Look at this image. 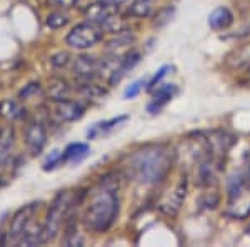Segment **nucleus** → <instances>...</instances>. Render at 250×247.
I'll list each match as a JSON object with an SVG mask.
<instances>
[{
    "instance_id": "5",
    "label": "nucleus",
    "mask_w": 250,
    "mask_h": 247,
    "mask_svg": "<svg viewBox=\"0 0 250 247\" xmlns=\"http://www.w3.org/2000/svg\"><path fill=\"white\" fill-rule=\"evenodd\" d=\"M40 202H30V204L20 207L17 212L12 216L9 230L5 232V244H19L20 237H22L23 230L27 229V225L34 221V216L37 214Z\"/></svg>"
},
{
    "instance_id": "20",
    "label": "nucleus",
    "mask_w": 250,
    "mask_h": 247,
    "mask_svg": "<svg viewBox=\"0 0 250 247\" xmlns=\"http://www.w3.org/2000/svg\"><path fill=\"white\" fill-rule=\"evenodd\" d=\"M68 23V15L63 14V12H52V14H48L47 17V25L50 27V29H62V27H65Z\"/></svg>"
},
{
    "instance_id": "23",
    "label": "nucleus",
    "mask_w": 250,
    "mask_h": 247,
    "mask_svg": "<svg viewBox=\"0 0 250 247\" xmlns=\"http://www.w3.org/2000/svg\"><path fill=\"white\" fill-rule=\"evenodd\" d=\"M37 94H40V84L32 82V84H29V86L23 87V90H20L19 97L20 99H30V97H34Z\"/></svg>"
},
{
    "instance_id": "2",
    "label": "nucleus",
    "mask_w": 250,
    "mask_h": 247,
    "mask_svg": "<svg viewBox=\"0 0 250 247\" xmlns=\"http://www.w3.org/2000/svg\"><path fill=\"white\" fill-rule=\"evenodd\" d=\"M117 214H119V201H117L115 190L102 189L94 194L92 201L88 202L83 212V227L92 232H105L114 225Z\"/></svg>"
},
{
    "instance_id": "24",
    "label": "nucleus",
    "mask_w": 250,
    "mask_h": 247,
    "mask_svg": "<svg viewBox=\"0 0 250 247\" xmlns=\"http://www.w3.org/2000/svg\"><path fill=\"white\" fill-rule=\"evenodd\" d=\"M50 62L59 68L67 67L68 64H70V55H68L67 52H59V54H55L54 57L50 59Z\"/></svg>"
},
{
    "instance_id": "6",
    "label": "nucleus",
    "mask_w": 250,
    "mask_h": 247,
    "mask_svg": "<svg viewBox=\"0 0 250 247\" xmlns=\"http://www.w3.org/2000/svg\"><path fill=\"white\" fill-rule=\"evenodd\" d=\"M50 107H52V115L59 120V122H74L79 120L80 117L85 112L82 102L79 100H70L67 99H55L50 100Z\"/></svg>"
},
{
    "instance_id": "13",
    "label": "nucleus",
    "mask_w": 250,
    "mask_h": 247,
    "mask_svg": "<svg viewBox=\"0 0 250 247\" xmlns=\"http://www.w3.org/2000/svg\"><path fill=\"white\" fill-rule=\"evenodd\" d=\"M19 244L22 246H40L45 244V237H43V224L40 225L37 222L32 221L27 229L23 230L22 237H20Z\"/></svg>"
},
{
    "instance_id": "18",
    "label": "nucleus",
    "mask_w": 250,
    "mask_h": 247,
    "mask_svg": "<svg viewBox=\"0 0 250 247\" xmlns=\"http://www.w3.org/2000/svg\"><path fill=\"white\" fill-rule=\"evenodd\" d=\"M75 90H77L80 95L85 97V99H92V100L102 99V97L107 94L105 89L97 86V84L92 82V80H82V82H80L79 86L75 87Z\"/></svg>"
},
{
    "instance_id": "1",
    "label": "nucleus",
    "mask_w": 250,
    "mask_h": 247,
    "mask_svg": "<svg viewBox=\"0 0 250 247\" xmlns=\"http://www.w3.org/2000/svg\"><path fill=\"white\" fill-rule=\"evenodd\" d=\"M170 152L164 147H145L132 154L127 162L128 176L145 185L157 184L170 171Z\"/></svg>"
},
{
    "instance_id": "15",
    "label": "nucleus",
    "mask_w": 250,
    "mask_h": 247,
    "mask_svg": "<svg viewBox=\"0 0 250 247\" xmlns=\"http://www.w3.org/2000/svg\"><path fill=\"white\" fill-rule=\"evenodd\" d=\"M90 152V147L85 142H72L62 152V162H80Z\"/></svg>"
},
{
    "instance_id": "8",
    "label": "nucleus",
    "mask_w": 250,
    "mask_h": 247,
    "mask_svg": "<svg viewBox=\"0 0 250 247\" xmlns=\"http://www.w3.org/2000/svg\"><path fill=\"white\" fill-rule=\"evenodd\" d=\"M15 151V131L12 125L0 129V174L9 171L14 164Z\"/></svg>"
},
{
    "instance_id": "17",
    "label": "nucleus",
    "mask_w": 250,
    "mask_h": 247,
    "mask_svg": "<svg viewBox=\"0 0 250 247\" xmlns=\"http://www.w3.org/2000/svg\"><path fill=\"white\" fill-rule=\"evenodd\" d=\"M25 115V109H22L15 100H2L0 102V117L7 120H17Z\"/></svg>"
},
{
    "instance_id": "14",
    "label": "nucleus",
    "mask_w": 250,
    "mask_h": 247,
    "mask_svg": "<svg viewBox=\"0 0 250 247\" xmlns=\"http://www.w3.org/2000/svg\"><path fill=\"white\" fill-rule=\"evenodd\" d=\"M232 22H233V15L227 7H217V9L208 15V25H210L213 30L227 29Z\"/></svg>"
},
{
    "instance_id": "10",
    "label": "nucleus",
    "mask_w": 250,
    "mask_h": 247,
    "mask_svg": "<svg viewBox=\"0 0 250 247\" xmlns=\"http://www.w3.org/2000/svg\"><path fill=\"white\" fill-rule=\"evenodd\" d=\"M72 70L80 80H92L94 77L99 75V59L80 55L72 64Z\"/></svg>"
},
{
    "instance_id": "19",
    "label": "nucleus",
    "mask_w": 250,
    "mask_h": 247,
    "mask_svg": "<svg viewBox=\"0 0 250 247\" xmlns=\"http://www.w3.org/2000/svg\"><path fill=\"white\" fill-rule=\"evenodd\" d=\"M152 12V3L150 0H134L128 5V15L135 19H144L148 17Z\"/></svg>"
},
{
    "instance_id": "12",
    "label": "nucleus",
    "mask_w": 250,
    "mask_h": 247,
    "mask_svg": "<svg viewBox=\"0 0 250 247\" xmlns=\"http://www.w3.org/2000/svg\"><path fill=\"white\" fill-rule=\"evenodd\" d=\"M127 119H128V115H117V117H112V119H108V120H100V122L94 124L87 131V139L94 140V139H97V137L102 135V134L110 132L112 129H115L117 125L125 122Z\"/></svg>"
},
{
    "instance_id": "22",
    "label": "nucleus",
    "mask_w": 250,
    "mask_h": 247,
    "mask_svg": "<svg viewBox=\"0 0 250 247\" xmlns=\"http://www.w3.org/2000/svg\"><path fill=\"white\" fill-rule=\"evenodd\" d=\"M60 164H62V152L54 151L52 156L45 160V164H43V171H52V169H55Z\"/></svg>"
},
{
    "instance_id": "16",
    "label": "nucleus",
    "mask_w": 250,
    "mask_h": 247,
    "mask_svg": "<svg viewBox=\"0 0 250 247\" xmlns=\"http://www.w3.org/2000/svg\"><path fill=\"white\" fill-rule=\"evenodd\" d=\"M47 89H48V97H50V100L67 99L72 92L70 84H68L65 79H62V77H52V79L48 80Z\"/></svg>"
},
{
    "instance_id": "4",
    "label": "nucleus",
    "mask_w": 250,
    "mask_h": 247,
    "mask_svg": "<svg viewBox=\"0 0 250 247\" xmlns=\"http://www.w3.org/2000/svg\"><path fill=\"white\" fill-rule=\"evenodd\" d=\"M104 39V30L100 25L94 22H82L77 23L65 37V44L77 50H87V48L95 47L100 40Z\"/></svg>"
},
{
    "instance_id": "25",
    "label": "nucleus",
    "mask_w": 250,
    "mask_h": 247,
    "mask_svg": "<svg viewBox=\"0 0 250 247\" xmlns=\"http://www.w3.org/2000/svg\"><path fill=\"white\" fill-rule=\"evenodd\" d=\"M167 70H168V66H164V67L160 68V70L154 75V79L148 80V84H147V86H148V90H154V89H155L157 86H159L160 80H162L164 77L167 75Z\"/></svg>"
},
{
    "instance_id": "7",
    "label": "nucleus",
    "mask_w": 250,
    "mask_h": 247,
    "mask_svg": "<svg viewBox=\"0 0 250 247\" xmlns=\"http://www.w3.org/2000/svg\"><path fill=\"white\" fill-rule=\"evenodd\" d=\"M23 140H25V147L27 152L30 156H39L42 154L43 147L47 144V131L45 125L34 120V122H29L23 131Z\"/></svg>"
},
{
    "instance_id": "11",
    "label": "nucleus",
    "mask_w": 250,
    "mask_h": 247,
    "mask_svg": "<svg viewBox=\"0 0 250 247\" xmlns=\"http://www.w3.org/2000/svg\"><path fill=\"white\" fill-rule=\"evenodd\" d=\"M175 94H177V87L173 86V84H164V86L157 89L154 92V95H152V102L148 104V107H147L148 112H152V114L159 112L165 104L170 102Z\"/></svg>"
},
{
    "instance_id": "3",
    "label": "nucleus",
    "mask_w": 250,
    "mask_h": 247,
    "mask_svg": "<svg viewBox=\"0 0 250 247\" xmlns=\"http://www.w3.org/2000/svg\"><path fill=\"white\" fill-rule=\"evenodd\" d=\"M72 207V196L68 194V190H60L57 196L54 197V201L50 202L47 210V217L43 222V237L45 242L54 241L59 236L62 224L68 216Z\"/></svg>"
},
{
    "instance_id": "9",
    "label": "nucleus",
    "mask_w": 250,
    "mask_h": 247,
    "mask_svg": "<svg viewBox=\"0 0 250 247\" xmlns=\"http://www.w3.org/2000/svg\"><path fill=\"white\" fill-rule=\"evenodd\" d=\"M117 10L119 9L112 5L110 2H107V0H94V2H90L85 7L83 14H85L88 22H94L97 25H102L108 17H112L114 14H117Z\"/></svg>"
},
{
    "instance_id": "21",
    "label": "nucleus",
    "mask_w": 250,
    "mask_h": 247,
    "mask_svg": "<svg viewBox=\"0 0 250 247\" xmlns=\"http://www.w3.org/2000/svg\"><path fill=\"white\" fill-rule=\"evenodd\" d=\"M145 86H147V82H145L144 79L140 80H135V82H132L130 86H128L127 89H125L124 92V99H134V97H137L142 92V89H145Z\"/></svg>"
}]
</instances>
